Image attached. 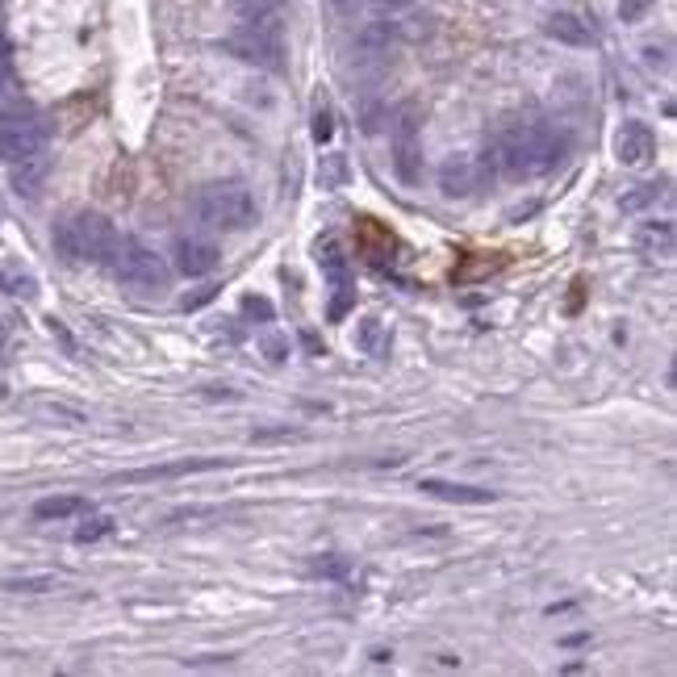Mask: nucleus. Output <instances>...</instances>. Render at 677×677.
Instances as JSON below:
<instances>
[{"instance_id": "0eeeda50", "label": "nucleus", "mask_w": 677, "mask_h": 677, "mask_svg": "<svg viewBox=\"0 0 677 677\" xmlns=\"http://www.w3.org/2000/svg\"><path fill=\"white\" fill-rule=\"evenodd\" d=\"M489 180H494V159H481V155H448V159L439 163V193L448 197V201L477 197Z\"/></svg>"}, {"instance_id": "7c9ffc66", "label": "nucleus", "mask_w": 677, "mask_h": 677, "mask_svg": "<svg viewBox=\"0 0 677 677\" xmlns=\"http://www.w3.org/2000/svg\"><path fill=\"white\" fill-rule=\"evenodd\" d=\"M331 134H335V126H331V113H326V109H318V113H314V143H331Z\"/></svg>"}, {"instance_id": "4be33fe9", "label": "nucleus", "mask_w": 677, "mask_h": 677, "mask_svg": "<svg viewBox=\"0 0 677 677\" xmlns=\"http://www.w3.org/2000/svg\"><path fill=\"white\" fill-rule=\"evenodd\" d=\"M661 197H665V184H640L636 193H623L619 197V209H623V214H640V209L657 205Z\"/></svg>"}, {"instance_id": "2f4dec72", "label": "nucleus", "mask_w": 677, "mask_h": 677, "mask_svg": "<svg viewBox=\"0 0 677 677\" xmlns=\"http://www.w3.org/2000/svg\"><path fill=\"white\" fill-rule=\"evenodd\" d=\"M314 573H326V577H343V573H347V565H343V560H318V565H314Z\"/></svg>"}, {"instance_id": "cd10ccee", "label": "nucleus", "mask_w": 677, "mask_h": 677, "mask_svg": "<svg viewBox=\"0 0 677 677\" xmlns=\"http://www.w3.org/2000/svg\"><path fill=\"white\" fill-rule=\"evenodd\" d=\"M652 5H657V0H619V21H627V26H632V21H640Z\"/></svg>"}, {"instance_id": "39448f33", "label": "nucleus", "mask_w": 677, "mask_h": 677, "mask_svg": "<svg viewBox=\"0 0 677 677\" xmlns=\"http://www.w3.org/2000/svg\"><path fill=\"white\" fill-rule=\"evenodd\" d=\"M46 151V126L34 118L30 109H9L0 113V163H17Z\"/></svg>"}, {"instance_id": "f3484780", "label": "nucleus", "mask_w": 677, "mask_h": 677, "mask_svg": "<svg viewBox=\"0 0 677 677\" xmlns=\"http://www.w3.org/2000/svg\"><path fill=\"white\" fill-rule=\"evenodd\" d=\"M389 343H393V335H389V326H385L381 318H364V322H356V347H360L364 356H372V360L389 356Z\"/></svg>"}, {"instance_id": "20e7f679", "label": "nucleus", "mask_w": 677, "mask_h": 677, "mask_svg": "<svg viewBox=\"0 0 677 677\" xmlns=\"http://www.w3.org/2000/svg\"><path fill=\"white\" fill-rule=\"evenodd\" d=\"M113 272H118L122 285L138 289V293H163L168 289V264L159 255L138 243V239H118V251H113Z\"/></svg>"}, {"instance_id": "72a5a7b5", "label": "nucleus", "mask_w": 677, "mask_h": 677, "mask_svg": "<svg viewBox=\"0 0 677 677\" xmlns=\"http://www.w3.org/2000/svg\"><path fill=\"white\" fill-rule=\"evenodd\" d=\"M13 88V76H9V67H5V59H0V97Z\"/></svg>"}, {"instance_id": "a878e982", "label": "nucleus", "mask_w": 677, "mask_h": 677, "mask_svg": "<svg viewBox=\"0 0 677 677\" xmlns=\"http://www.w3.org/2000/svg\"><path fill=\"white\" fill-rule=\"evenodd\" d=\"M335 289H339V293H335V301H331V322H343L347 310H352L356 289H352V280H347V285H335Z\"/></svg>"}, {"instance_id": "b1692460", "label": "nucleus", "mask_w": 677, "mask_h": 677, "mask_svg": "<svg viewBox=\"0 0 677 677\" xmlns=\"http://www.w3.org/2000/svg\"><path fill=\"white\" fill-rule=\"evenodd\" d=\"M0 285H5V293H13V297H34V276L30 272H17V268H5L0 272Z\"/></svg>"}, {"instance_id": "6e6552de", "label": "nucleus", "mask_w": 677, "mask_h": 677, "mask_svg": "<svg viewBox=\"0 0 677 677\" xmlns=\"http://www.w3.org/2000/svg\"><path fill=\"white\" fill-rule=\"evenodd\" d=\"M393 172L402 184H418L423 176V130H418L414 109H402L393 122Z\"/></svg>"}, {"instance_id": "5701e85b", "label": "nucleus", "mask_w": 677, "mask_h": 677, "mask_svg": "<svg viewBox=\"0 0 677 677\" xmlns=\"http://www.w3.org/2000/svg\"><path fill=\"white\" fill-rule=\"evenodd\" d=\"M235 5V13L243 17V21H260V17H272L285 0H230Z\"/></svg>"}, {"instance_id": "a211bd4d", "label": "nucleus", "mask_w": 677, "mask_h": 677, "mask_svg": "<svg viewBox=\"0 0 677 677\" xmlns=\"http://www.w3.org/2000/svg\"><path fill=\"white\" fill-rule=\"evenodd\" d=\"M59 586H63L59 573H9V577H0V590H9V594H55Z\"/></svg>"}, {"instance_id": "aec40b11", "label": "nucleus", "mask_w": 677, "mask_h": 677, "mask_svg": "<svg viewBox=\"0 0 677 677\" xmlns=\"http://www.w3.org/2000/svg\"><path fill=\"white\" fill-rule=\"evenodd\" d=\"M352 180V168H347V155L343 151H331V155H322V163H318V184L326 193H335V189H343V184Z\"/></svg>"}, {"instance_id": "1a4fd4ad", "label": "nucleus", "mask_w": 677, "mask_h": 677, "mask_svg": "<svg viewBox=\"0 0 677 677\" xmlns=\"http://www.w3.org/2000/svg\"><path fill=\"white\" fill-rule=\"evenodd\" d=\"M657 155V134L648 122H623L615 134V159L623 168H644V163Z\"/></svg>"}, {"instance_id": "423d86ee", "label": "nucleus", "mask_w": 677, "mask_h": 677, "mask_svg": "<svg viewBox=\"0 0 677 677\" xmlns=\"http://www.w3.org/2000/svg\"><path fill=\"white\" fill-rule=\"evenodd\" d=\"M230 51H235L239 59L255 63V67H268V72H276L280 63H285V42H280V26L272 17H260V21H247V26L226 42Z\"/></svg>"}, {"instance_id": "c9c22d12", "label": "nucleus", "mask_w": 677, "mask_h": 677, "mask_svg": "<svg viewBox=\"0 0 677 677\" xmlns=\"http://www.w3.org/2000/svg\"><path fill=\"white\" fill-rule=\"evenodd\" d=\"M385 9H406V5H414V0H381Z\"/></svg>"}, {"instance_id": "9d476101", "label": "nucleus", "mask_w": 677, "mask_h": 677, "mask_svg": "<svg viewBox=\"0 0 677 677\" xmlns=\"http://www.w3.org/2000/svg\"><path fill=\"white\" fill-rule=\"evenodd\" d=\"M218 264H222V251L209 239H197V235L176 239V272H184V276H209Z\"/></svg>"}, {"instance_id": "f704fd0d", "label": "nucleus", "mask_w": 677, "mask_h": 677, "mask_svg": "<svg viewBox=\"0 0 677 677\" xmlns=\"http://www.w3.org/2000/svg\"><path fill=\"white\" fill-rule=\"evenodd\" d=\"M226 661H235V657H189V665H226Z\"/></svg>"}, {"instance_id": "c85d7f7f", "label": "nucleus", "mask_w": 677, "mask_h": 677, "mask_svg": "<svg viewBox=\"0 0 677 677\" xmlns=\"http://www.w3.org/2000/svg\"><path fill=\"white\" fill-rule=\"evenodd\" d=\"M260 347H264V356H268L272 364H280V360L289 356V339H285V335H264Z\"/></svg>"}, {"instance_id": "dca6fc26", "label": "nucleus", "mask_w": 677, "mask_h": 677, "mask_svg": "<svg viewBox=\"0 0 677 677\" xmlns=\"http://www.w3.org/2000/svg\"><path fill=\"white\" fill-rule=\"evenodd\" d=\"M393 34H398V30H393L389 21H372V26H364V30H360V38H356V63H360V67H368V63L385 59V55H389Z\"/></svg>"}, {"instance_id": "412c9836", "label": "nucleus", "mask_w": 677, "mask_h": 677, "mask_svg": "<svg viewBox=\"0 0 677 677\" xmlns=\"http://www.w3.org/2000/svg\"><path fill=\"white\" fill-rule=\"evenodd\" d=\"M318 268L335 280V285H347V260H343V247L335 239H322L318 243Z\"/></svg>"}, {"instance_id": "c756f323", "label": "nucleus", "mask_w": 677, "mask_h": 677, "mask_svg": "<svg viewBox=\"0 0 677 677\" xmlns=\"http://www.w3.org/2000/svg\"><path fill=\"white\" fill-rule=\"evenodd\" d=\"M243 314L260 318V322H272V301L268 297H243Z\"/></svg>"}, {"instance_id": "393cba45", "label": "nucleus", "mask_w": 677, "mask_h": 677, "mask_svg": "<svg viewBox=\"0 0 677 677\" xmlns=\"http://www.w3.org/2000/svg\"><path fill=\"white\" fill-rule=\"evenodd\" d=\"M113 531V519L109 515H97V519H88L84 527H76V544H97L101 535Z\"/></svg>"}, {"instance_id": "bb28decb", "label": "nucleus", "mask_w": 677, "mask_h": 677, "mask_svg": "<svg viewBox=\"0 0 677 677\" xmlns=\"http://www.w3.org/2000/svg\"><path fill=\"white\" fill-rule=\"evenodd\" d=\"M644 63L652 67V72H669V42H648L644 46Z\"/></svg>"}, {"instance_id": "4468645a", "label": "nucleus", "mask_w": 677, "mask_h": 677, "mask_svg": "<svg viewBox=\"0 0 677 677\" xmlns=\"http://www.w3.org/2000/svg\"><path fill=\"white\" fill-rule=\"evenodd\" d=\"M636 247H640V255H648V260H661V264H669L673 260V222L669 218H657V222H644L640 230H636Z\"/></svg>"}, {"instance_id": "f8f14e48", "label": "nucleus", "mask_w": 677, "mask_h": 677, "mask_svg": "<svg viewBox=\"0 0 677 677\" xmlns=\"http://www.w3.org/2000/svg\"><path fill=\"white\" fill-rule=\"evenodd\" d=\"M209 469H222L218 456H201V460H176V464H155V469H134L122 473L118 481H168V477H189V473H209Z\"/></svg>"}, {"instance_id": "f03ea898", "label": "nucleus", "mask_w": 677, "mask_h": 677, "mask_svg": "<svg viewBox=\"0 0 677 677\" xmlns=\"http://www.w3.org/2000/svg\"><path fill=\"white\" fill-rule=\"evenodd\" d=\"M55 247L63 260H84V264H113L118 251V226H113L97 209H80V214L63 218L55 226Z\"/></svg>"}, {"instance_id": "f257e3e1", "label": "nucleus", "mask_w": 677, "mask_h": 677, "mask_svg": "<svg viewBox=\"0 0 677 677\" xmlns=\"http://www.w3.org/2000/svg\"><path fill=\"white\" fill-rule=\"evenodd\" d=\"M565 134L552 130L548 122H519L502 134L498 143V163L506 176L515 180H535V176H548L560 168L565 159Z\"/></svg>"}, {"instance_id": "473e14b6", "label": "nucleus", "mask_w": 677, "mask_h": 677, "mask_svg": "<svg viewBox=\"0 0 677 677\" xmlns=\"http://www.w3.org/2000/svg\"><path fill=\"white\" fill-rule=\"evenodd\" d=\"M209 297H214V285H209V289H201L197 297H184V310H197V306H205Z\"/></svg>"}, {"instance_id": "9b49d317", "label": "nucleus", "mask_w": 677, "mask_h": 677, "mask_svg": "<svg viewBox=\"0 0 677 677\" xmlns=\"http://www.w3.org/2000/svg\"><path fill=\"white\" fill-rule=\"evenodd\" d=\"M46 172H51V159H46V151L30 155V159H17L9 163V184H13V193L17 197H38L42 193V184H46Z\"/></svg>"}, {"instance_id": "7ed1b4c3", "label": "nucleus", "mask_w": 677, "mask_h": 677, "mask_svg": "<svg viewBox=\"0 0 677 677\" xmlns=\"http://www.w3.org/2000/svg\"><path fill=\"white\" fill-rule=\"evenodd\" d=\"M197 218L209 226V230H247L260 218V209H255V197L247 184L239 180H218V184H205L197 193Z\"/></svg>"}, {"instance_id": "6ab92c4d", "label": "nucleus", "mask_w": 677, "mask_h": 677, "mask_svg": "<svg viewBox=\"0 0 677 677\" xmlns=\"http://www.w3.org/2000/svg\"><path fill=\"white\" fill-rule=\"evenodd\" d=\"M84 510H88L84 498H76V494H55V498L34 502V519H42V523H59V519H76V515H84Z\"/></svg>"}, {"instance_id": "ddd939ff", "label": "nucleus", "mask_w": 677, "mask_h": 677, "mask_svg": "<svg viewBox=\"0 0 677 677\" xmlns=\"http://www.w3.org/2000/svg\"><path fill=\"white\" fill-rule=\"evenodd\" d=\"M418 489L431 498L443 502H460V506H481V502H494V489H477V485H460V481H439V477H423Z\"/></svg>"}, {"instance_id": "2eb2a0df", "label": "nucleus", "mask_w": 677, "mask_h": 677, "mask_svg": "<svg viewBox=\"0 0 677 677\" xmlns=\"http://www.w3.org/2000/svg\"><path fill=\"white\" fill-rule=\"evenodd\" d=\"M544 34H548V38H556V42H565V46H590V42H594V30H590L577 13H565V9L548 13Z\"/></svg>"}]
</instances>
